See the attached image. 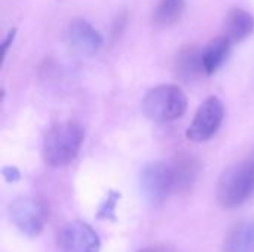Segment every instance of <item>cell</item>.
Masks as SVG:
<instances>
[{"mask_svg": "<svg viewBox=\"0 0 254 252\" xmlns=\"http://www.w3.org/2000/svg\"><path fill=\"white\" fill-rule=\"evenodd\" d=\"M85 140V129L77 122H63L52 126L45 135L43 159L51 168L70 165L79 154Z\"/></svg>", "mask_w": 254, "mask_h": 252, "instance_id": "6da1fadb", "label": "cell"}, {"mask_svg": "<svg viewBox=\"0 0 254 252\" xmlns=\"http://www.w3.org/2000/svg\"><path fill=\"white\" fill-rule=\"evenodd\" d=\"M254 193V160H243L229 166L217 183V202L234 209L247 202Z\"/></svg>", "mask_w": 254, "mask_h": 252, "instance_id": "7a4b0ae2", "label": "cell"}, {"mask_svg": "<svg viewBox=\"0 0 254 252\" xmlns=\"http://www.w3.org/2000/svg\"><path fill=\"white\" fill-rule=\"evenodd\" d=\"M141 107L150 120L165 123L176 120L186 113L188 98L177 85H159L144 95Z\"/></svg>", "mask_w": 254, "mask_h": 252, "instance_id": "3957f363", "label": "cell"}, {"mask_svg": "<svg viewBox=\"0 0 254 252\" xmlns=\"http://www.w3.org/2000/svg\"><path fill=\"white\" fill-rule=\"evenodd\" d=\"M141 195L150 205H162L173 192H176L174 174L170 163L150 162L140 172Z\"/></svg>", "mask_w": 254, "mask_h": 252, "instance_id": "277c9868", "label": "cell"}, {"mask_svg": "<svg viewBox=\"0 0 254 252\" xmlns=\"http://www.w3.org/2000/svg\"><path fill=\"white\" fill-rule=\"evenodd\" d=\"M225 117V105L219 97H208L196 110L186 137L195 143L208 141L216 135Z\"/></svg>", "mask_w": 254, "mask_h": 252, "instance_id": "5b68a950", "label": "cell"}, {"mask_svg": "<svg viewBox=\"0 0 254 252\" xmlns=\"http://www.w3.org/2000/svg\"><path fill=\"white\" fill-rule=\"evenodd\" d=\"M9 217L13 226L25 236L40 235L48 221L46 206L31 198H19L9 206Z\"/></svg>", "mask_w": 254, "mask_h": 252, "instance_id": "8992f818", "label": "cell"}, {"mask_svg": "<svg viewBox=\"0 0 254 252\" xmlns=\"http://www.w3.org/2000/svg\"><path fill=\"white\" fill-rule=\"evenodd\" d=\"M58 247L61 252H100L101 242L89 224L73 221L60 230Z\"/></svg>", "mask_w": 254, "mask_h": 252, "instance_id": "52a82bcc", "label": "cell"}, {"mask_svg": "<svg viewBox=\"0 0 254 252\" xmlns=\"http://www.w3.org/2000/svg\"><path fill=\"white\" fill-rule=\"evenodd\" d=\"M67 40L74 52L83 56L95 55L104 45L101 33L86 19L74 18L67 27Z\"/></svg>", "mask_w": 254, "mask_h": 252, "instance_id": "ba28073f", "label": "cell"}, {"mask_svg": "<svg viewBox=\"0 0 254 252\" xmlns=\"http://www.w3.org/2000/svg\"><path fill=\"white\" fill-rule=\"evenodd\" d=\"M174 73L182 82H193L199 79L204 71L202 49L198 46H183L174 56Z\"/></svg>", "mask_w": 254, "mask_h": 252, "instance_id": "9c48e42d", "label": "cell"}, {"mask_svg": "<svg viewBox=\"0 0 254 252\" xmlns=\"http://www.w3.org/2000/svg\"><path fill=\"white\" fill-rule=\"evenodd\" d=\"M225 37H228L232 43H240L250 37L254 31V16L249 10L243 7H232L223 24Z\"/></svg>", "mask_w": 254, "mask_h": 252, "instance_id": "30bf717a", "label": "cell"}, {"mask_svg": "<svg viewBox=\"0 0 254 252\" xmlns=\"http://www.w3.org/2000/svg\"><path fill=\"white\" fill-rule=\"evenodd\" d=\"M231 48L232 42L225 36L214 37L202 48V64L207 76L214 74L226 62L231 53Z\"/></svg>", "mask_w": 254, "mask_h": 252, "instance_id": "8fae6325", "label": "cell"}, {"mask_svg": "<svg viewBox=\"0 0 254 252\" xmlns=\"http://www.w3.org/2000/svg\"><path fill=\"white\" fill-rule=\"evenodd\" d=\"M223 252H254V220L241 221L229 230Z\"/></svg>", "mask_w": 254, "mask_h": 252, "instance_id": "7c38bea8", "label": "cell"}, {"mask_svg": "<svg viewBox=\"0 0 254 252\" xmlns=\"http://www.w3.org/2000/svg\"><path fill=\"white\" fill-rule=\"evenodd\" d=\"M170 165H171V169L174 174L176 192L189 190L198 177L199 163L189 154H180Z\"/></svg>", "mask_w": 254, "mask_h": 252, "instance_id": "4fadbf2b", "label": "cell"}, {"mask_svg": "<svg viewBox=\"0 0 254 252\" xmlns=\"http://www.w3.org/2000/svg\"><path fill=\"white\" fill-rule=\"evenodd\" d=\"M186 9V0H159L156 4L152 21L158 28H168L177 24Z\"/></svg>", "mask_w": 254, "mask_h": 252, "instance_id": "5bb4252c", "label": "cell"}, {"mask_svg": "<svg viewBox=\"0 0 254 252\" xmlns=\"http://www.w3.org/2000/svg\"><path fill=\"white\" fill-rule=\"evenodd\" d=\"M121 195L116 192H110L107 195V199L101 203L100 209H98V218L101 220H115V212H116V203L119 201Z\"/></svg>", "mask_w": 254, "mask_h": 252, "instance_id": "9a60e30c", "label": "cell"}, {"mask_svg": "<svg viewBox=\"0 0 254 252\" xmlns=\"http://www.w3.org/2000/svg\"><path fill=\"white\" fill-rule=\"evenodd\" d=\"M1 175H3L6 183H16L21 178V172L15 166H4L1 169Z\"/></svg>", "mask_w": 254, "mask_h": 252, "instance_id": "2e32d148", "label": "cell"}, {"mask_svg": "<svg viewBox=\"0 0 254 252\" xmlns=\"http://www.w3.org/2000/svg\"><path fill=\"white\" fill-rule=\"evenodd\" d=\"M16 31H18L16 28H10V30L7 31V34L4 36V39H3V42H1V53H3V58L7 55L10 46L13 45L15 37H16Z\"/></svg>", "mask_w": 254, "mask_h": 252, "instance_id": "e0dca14e", "label": "cell"}, {"mask_svg": "<svg viewBox=\"0 0 254 252\" xmlns=\"http://www.w3.org/2000/svg\"><path fill=\"white\" fill-rule=\"evenodd\" d=\"M125 22H127V15H125V13H121V15L115 19V22H113V34H115V36L119 34V33L124 30Z\"/></svg>", "mask_w": 254, "mask_h": 252, "instance_id": "ac0fdd59", "label": "cell"}, {"mask_svg": "<svg viewBox=\"0 0 254 252\" xmlns=\"http://www.w3.org/2000/svg\"><path fill=\"white\" fill-rule=\"evenodd\" d=\"M137 252H173L170 248L167 247H162V245H156V247H147V248H143V250H138Z\"/></svg>", "mask_w": 254, "mask_h": 252, "instance_id": "d6986e66", "label": "cell"}, {"mask_svg": "<svg viewBox=\"0 0 254 252\" xmlns=\"http://www.w3.org/2000/svg\"><path fill=\"white\" fill-rule=\"evenodd\" d=\"M253 160H254V159H253Z\"/></svg>", "mask_w": 254, "mask_h": 252, "instance_id": "ffe728a7", "label": "cell"}]
</instances>
